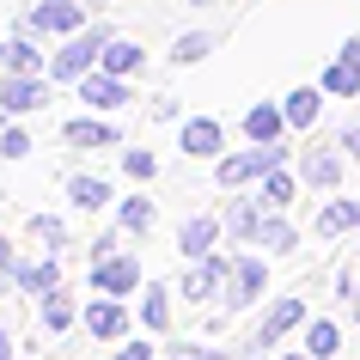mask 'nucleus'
Listing matches in <instances>:
<instances>
[{
  "label": "nucleus",
  "mask_w": 360,
  "mask_h": 360,
  "mask_svg": "<svg viewBox=\"0 0 360 360\" xmlns=\"http://www.w3.org/2000/svg\"><path fill=\"white\" fill-rule=\"evenodd\" d=\"M0 360H13V336L6 330H0Z\"/></svg>",
  "instance_id": "nucleus-38"
},
{
  "label": "nucleus",
  "mask_w": 360,
  "mask_h": 360,
  "mask_svg": "<svg viewBox=\"0 0 360 360\" xmlns=\"http://www.w3.org/2000/svg\"><path fill=\"white\" fill-rule=\"evenodd\" d=\"M31 238L37 245H68V226H61L56 214H31Z\"/></svg>",
  "instance_id": "nucleus-28"
},
{
  "label": "nucleus",
  "mask_w": 360,
  "mask_h": 360,
  "mask_svg": "<svg viewBox=\"0 0 360 360\" xmlns=\"http://www.w3.org/2000/svg\"><path fill=\"white\" fill-rule=\"evenodd\" d=\"M318 232H330V238H336V232H360V208L354 202H330V208L318 214Z\"/></svg>",
  "instance_id": "nucleus-19"
},
{
  "label": "nucleus",
  "mask_w": 360,
  "mask_h": 360,
  "mask_svg": "<svg viewBox=\"0 0 360 360\" xmlns=\"http://www.w3.org/2000/svg\"><path fill=\"white\" fill-rule=\"evenodd\" d=\"M79 98H86L92 110H116V104H129V86H122V74L92 68V74H79Z\"/></svg>",
  "instance_id": "nucleus-5"
},
{
  "label": "nucleus",
  "mask_w": 360,
  "mask_h": 360,
  "mask_svg": "<svg viewBox=\"0 0 360 360\" xmlns=\"http://www.w3.org/2000/svg\"><path fill=\"white\" fill-rule=\"evenodd\" d=\"M257 245H263V250H293V245H300V232L287 226V220H257Z\"/></svg>",
  "instance_id": "nucleus-22"
},
{
  "label": "nucleus",
  "mask_w": 360,
  "mask_h": 360,
  "mask_svg": "<svg viewBox=\"0 0 360 360\" xmlns=\"http://www.w3.org/2000/svg\"><path fill=\"white\" fill-rule=\"evenodd\" d=\"M0 159H31V134L19 122H0Z\"/></svg>",
  "instance_id": "nucleus-25"
},
{
  "label": "nucleus",
  "mask_w": 360,
  "mask_h": 360,
  "mask_svg": "<svg viewBox=\"0 0 360 360\" xmlns=\"http://www.w3.org/2000/svg\"><path fill=\"white\" fill-rule=\"evenodd\" d=\"M305 177H311V184H336V147L311 153V159H305Z\"/></svg>",
  "instance_id": "nucleus-27"
},
{
  "label": "nucleus",
  "mask_w": 360,
  "mask_h": 360,
  "mask_svg": "<svg viewBox=\"0 0 360 360\" xmlns=\"http://www.w3.org/2000/svg\"><path fill=\"white\" fill-rule=\"evenodd\" d=\"M68 195H74V208L98 214L104 202H110V184H104V177H74V184H68Z\"/></svg>",
  "instance_id": "nucleus-18"
},
{
  "label": "nucleus",
  "mask_w": 360,
  "mask_h": 360,
  "mask_svg": "<svg viewBox=\"0 0 360 360\" xmlns=\"http://www.w3.org/2000/svg\"><path fill=\"white\" fill-rule=\"evenodd\" d=\"M257 220H263V214L250 208V202H238V208L226 214V232H232V238H257Z\"/></svg>",
  "instance_id": "nucleus-30"
},
{
  "label": "nucleus",
  "mask_w": 360,
  "mask_h": 360,
  "mask_svg": "<svg viewBox=\"0 0 360 360\" xmlns=\"http://www.w3.org/2000/svg\"><path fill=\"white\" fill-rule=\"evenodd\" d=\"M323 92H336V98H354L360 92V43H348V49L323 68Z\"/></svg>",
  "instance_id": "nucleus-8"
},
{
  "label": "nucleus",
  "mask_w": 360,
  "mask_h": 360,
  "mask_svg": "<svg viewBox=\"0 0 360 360\" xmlns=\"http://www.w3.org/2000/svg\"><path fill=\"white\" fill-rule=\"evenodd\" d=\"M275 165H281V147H275V141H257V153H232V159H220V184H226V190H245V184L269 177Z\"/></svg>",
  "instance_id": "nucleus-2"
},
{
  "label": "nucleus",
  "mask_w": 360,
  "mask_h": 360,
  "mask_svg": "<svg viewBox=\"0 0 360 360\" xmlns=\"http://www.w3.org/2000/svg\"><path fill=\"white\" fill-rule=\"evenodd\" d=\"M122 226H129V232H147V226H153V202H147V195L122 202Z\"/></svg>",
  "instance_id": "nucleus-32"
},
{
  "label": "nucleus",
  "mask_w": 360,
  "mask_h": 360,
  "mask_svg": "<svg viewBox=\"0 0 360 360\" xmlns=\"http://www.w3.org/2000/svg\"><path fill=\"white\" fill-rule=\"evenodd\" d=\"M86 330H92L98 342H116L122 330H129V311L116 305V293H110V300H98V305H86Z\"/></svg>",
  "instance_id": "nucleus-10"
},
{
  "label": "nucleus",
  "mask_w": 360,
  "mask_h": 360,
  "mask_svg": "<svg viewBox=\"0 0 360 360\" xmlns=\"http://www.w3.org/2000/svg\"><path fill=\"white\" fill-rule=\"evenodd\" d=\"M226 275H232V263H220V257H195L190 269H184V300H208L214 287H226Z\"/></svg>",
  "instance_id": "nucleus-6"
},
{
  "label": "nucleus",
  "mask_w": 360,
  "mask_h": 360,
  "mask_svg": "<svg viewBox=\"0 0 360 360\" xmlns=\"http://www.w3.org/2000/svg\"><path fill=\"white\" fill-rule=\"evenodd\" d=\"M336 348H342V336H336V323H330V318H318L311 330H305V354H311V360H330Z\"/></svg>",
  "instance_id": "nucleus-21"
},
{
  "label": "nucleus",
  "mask_w": 360,
  "mask_h": 360,
  "mask_svg": "<svg viewBox=\"0 0 360 360\" xmlns=\"http://www.w3.org/2000/svg\"><path fill=\"white\" fill-rule=\"evenodd\" d=\"M184 153H190V159H208V153H220V122H208V116L184 122Z\"/></svg>",
  "instance_id": "nucleus-15"
},
{
  "label": "nucleus",
  "mask_w": 360,
  "mask_h": 360,
  "mask_svg": "<svg viewBox=\"0 0 360 360\" xmlns=\"http://www.w3.org/2000/svg\"><path fill=\"white\" fill-rule=\"evenodd\" d=\"M0 293H6V275H0Z\"/></svg>",
  "instance_id": "nucleus-40"
},
{
  "label": "nucleus",
  "mask_w": 360,
  "mask_h": 360,
  "mask_svg": "<svg viewBox=\"0 0 360 360\" xmlns=\"http://www.w3.org/2000/svg\"><path fill=\"white\" fill-rule=\"evenodd\" d=\"M263 202H269V208H287V202H293V177H287L281 165L263 177Z\"/></svg>",
  "instance_id": "nucleus-26"
},
{
  "label": "nucleus",
  "mask_w": 360,
  "mask_h": 360,
  "mask_svg": "<svg viewBox=\"0 0 360 360\" xmlns=\"http://www.w3.org/2000/svg\"><path fill=\"white\" fill-rule=\"evenodd\" d=\"M177 360H226L220 348H177Z\"/></svg>",
  "instance_id": "nucleus-35"
},
{
  "label": "nucleus",
  "mask_w": 360,
  "mask_h": 360,
  "mask_svg": "<svg viewBox=\"0 0 360 360\" xmlns=\"http://www.w3.org/2000/svg\"><path fill=\"white\" fill-rule=\"evenodd\" d=\"M79 25H86L79 0H37L31 19H25V31H31V37H43V31H49V37H74Z\"/></svg>",
  "instance_id": "nucleus-3"
},
{
  "label": "nucleus",
  "mask_w": 360,
  "mask_h": 360,
  "mask_svg": "<svg viewBox=\"0 0 360 360\" xmlns=\"http://www.w3.org/2000/svg\"><path fill=\"white\" fill-rule=\"evenodd\" d=\"M300 318H305V305H300V300H275V311H269L263 330H257V348H275V342H281Z\"/></svg>",
  "instance_id": "nucleus-11"
},
{
  "label": "nucleus",
  "mask_w": 360,
  "mask_h": 360,
  "mask_svg": "<svg viewBox=\"0 0 360 360\" xmlns=\"http://www.w3.org/2000/svg\"><path fill=\"white\" fill-rule=\"evenodd\" d=\"M281 360H311V354H281Z\"/></svg>",
  "instance_id": "nucleus-39"
},
{
  "label": "nucleus",
  "mask_w": 360,
  "mask_h": 360,
  "mask_svg": "<svg viewBox=\"0 0 360 360\" xmlns=\"http://www.w3.org/2000/svg\"><path fill=\"white\" fill-rule=\"evenodd\" d=\"M311 116H318V92H293L287 98V122H293V129H305Z\"/></svg>",
  "instance_id": "nucleus-31"
},
{
  "label": "nucleus",
  "mask_w": 360,
  "mask_h": 360,
  "mask_svg": "<svg viewBox=\"0 0 360 360\" xmlns=\"http://www.w3.org/2000/svg\"><path fill=\"white\" fill-rule=\"evenodd\" d=\"M263 281H269V269L257 263V257H238L232 275H226V305H250L257 293H263Z\"/></svg>",
  "instance_id": "nucleus-7"
},
{
  "label": "nucleus",
  "mask_w": 360,
  "mask_h": 360,
  "mask_svg": "<svg viewBox=\"0 0 360 360\" xmlns=\"http://www.w3.org/2000/svg\"><path fill=\"white\" fill-rule=\"evenodd\" d=\"M68 147H116V129L110 122H98V116H79V122H68Z\"/></svg>",
  "instance_id": "nucleus-14"
},
{
  "label": "nucleus",
  "mask_w": 360,
  "mask_h": 360,
  "mask_svg": "<svg viewBox=\"0 0 360 360\" xmlns=\"http://www.w3.org/2000/svg\"><path fill=\"white\" fill-rule=\"evenodd\" d=\"M98 68H104V74H122V79H129L134 68H141V43H116V37H110V49H104V61H98Z\"/></svg>",
  "instance_id": "nucleus-20"
},
{
  "label": "nucleus",
  "mask_w": 360,
  "mask_h": 360,
  "mask_svg": "<svg viewBox=\"0 0 360 360\" xmlns=\"http://www.w3.org/2000/svg\"><path fill=\"white\" fill-rule=\"evenodd\" d=\"M116 360H153V348H122Z\"/></svg>",
  "instance_id": "nucleus-37"
},
{
  "label": "nucleus",
  "mask_w": 360,
  "mask_h": 360,
  "mask_svg": "<svg viewBox=\"0 0 360 360\" xmlns=\"http://www.w3.org/2000/svg\"><path fill=\"white\" fill-rule=\"evenodd\" d=\"M141 323H147V330H165V323H171V300H165V287H147V293H141Z\"/></svg>",
  "instance_id": "nucleus-23"
},
{
  "label": "nucleus",
  "mask_w": 360,
  "mask_h": 360,
  "mask_svg": "<svg viewBox=\"0 0 360 360\" xmlns=\"http://www.w3.org/2000/svg\"><path fill=\"white\" fill-rule=\"evenodd\" d=\"M0 275H6V281L19 275V250H13V238H0Z\"/></svg>",
  "instance_id": "nucleus-34"
},
{
  "label": "nucleus",
  "mask_w": 360,
  "mask_h": 360,
  "mask_svg": "<svg viewBox=\"0 0 360 360\" xmlns=\"http://www.w3.org/2000/svg\"><path fill=\"white\" fill-rule=\"evenodd\" d=\"M281 129H287V110H281V104H257V110L245 116V134H250V141H281Z\"/></svg>",
  "instance_id": "nucleus-17"
},
{
  "label": "nucleus",
  "mask_w": 360,
  "mask_h": 360,
  "mask_svg": "<svg viewBox=\"0 0 360 360\" xmlns=\"http://www.w3.org/2000/svg\"><path fill=\"white\" fill-rule=\"evenodd\" d=\"M214 232H220V220H202V214H195V220H184V232H177V245H184V257H208L214 250Z\"/></svg>",
  "instance_id": "nucleus-16"
},
{
  "label": "nucleus",
  "mask_w": 360,
  "mask_h": 360,
  "mask_svg": "<svg viewBox=\"0 0 360 360\" xmlns=\"http://www.w3.org/2000/svg\"><path fill=\"white\" fill-rule=\"evenodd\" d=\"M43 104H49V79L43 74H0V110L6 116L43 110Z\"/></svg>",
  "instance_id": "nucleus-4"
},
{
  "label": "nucleus",
  "mask_w": 360,
  "mask_h": 360,
  "mask_svg": "<svg viewBox=\"0 0 360 360\" xmlns=\"http://www.w3.org/2000/svg\"><path fill=\"white\" fill-rule=\"evenodd\" d=\"M342 147H348V153L360 159V129H348V134H342Z\"/></svg>",
  "instance_id": "nucleus-36"
},
{
  "label": "nucleus",
  "mask_w": 360,
  "mask_h": 360,
  "mask_svg": "<svg viewBox=\"0 0 360 360\" xmlns=\"http://www.w3.org/2000/svg\"><path fill=\"white\" fill-rule=\"evenodd\" d=\"M92 287L98 293H134L141 287V269L129 257H104V263H92Z\"/></svg>",
  "instance_id": "nucleus-9"
},
{
  "label": "nucleus",
  "mask_w": 360,
  "mask_h": 360,
  "mask_svg": "<svg viewBox=\"0 0 360 360\" xmlns=\"http://www.w3.org/2000/svg\"><path fill=\"white\" fill-rule=\"evenodd\" d=\"M0 74H43V56L31 37H6L0 43Z\"/></svg>",
  "instance_id": "nucleus-12"
},
{
  "label": "nucleus",
  "mask_w": 360,
  "mask_h": 360,
  "mask_svg": "<svg viewBox=\"0 0 360 360\" xmlns=\"http://www.w3.org/2000/svg\"><path fill=\"white\" fill-rule=\"evenodd\" d=\"M104 49H110V31H104V25H92V31H74V37L61 43V56L49 61V74H56V79H79V74H92L98 61H104Z\"/></svg>",
  "instance_id": "nucleus-1"
},
{
  "label": "nucleus",
  "mask_w": 360,
  "mask_h": 360,
  "mask_svg": "<svg viewBox=\"0 0 360 360\" xmlns=\"http://www.w3.org/2000/svg\"><path fill=\"white\" fill-rule=\"evenodd\" d=\"M68 323H74V305H68V293H61V287H56V293H43V330H56V336H61Z\"/></svg>",
  "instance_id": "nucleus-24"
},
{
  "label": "nucleus",
  "mask_w": 360,
  "mask_h": 360,
  "mask_svg": "<svg viewBox=\"0 0 360 360\" xmlns=\"http://www.w3.org/2000/svg\"><path fill=\"white\" fill-rule=\"evenodd\" d=\"M208 49H214V37H208V31H190V37H177V49H171V56L190 68V61H202Z\"/></svg>",
  "instance_id": "nucleus-29"
},
{
  "label": "nucleus",
  "mask_w": 360,
  "mask_h": 360,
  "mask_svg": "<svg viewBox=\"0 0 360 360\" xmlns=\"http://www.w3.org/2000/svg\"><path fill=\"white\" fill-rule=\"evenodd\" d=\"M13 281H19L25 293H37V300H43V293H56V287H61V263H56V257H43V263H19Z\"/></svg>",
  "instance_id": "nucleus-13"
},
{
  "label": "nucleus",
  "mask_w": 360,
  "mask_h": 360,
  "mask_svg": "<svg viewBox=\"0 0 360 360\" xmlns=\"http://www.w3.org/2000/svg\"><path fill=\"white\" fill-rule=\"evenodd\" d=\"M122 171H129L134 184H147L153 171H159V159H153V153H141V147H134V153H122Z\"/></svg>",
  "instance_id": "nucleus-33"
}]
</instances>
